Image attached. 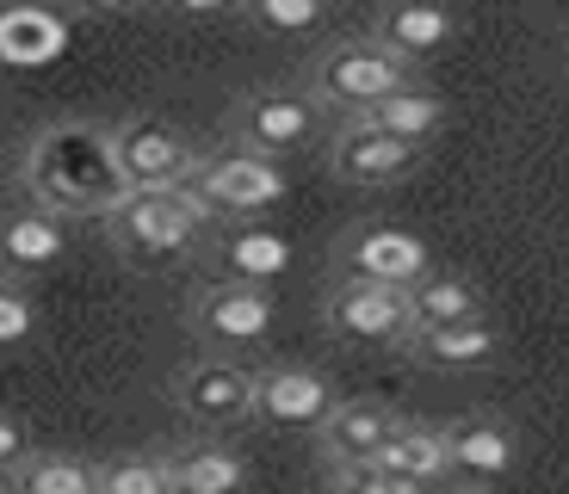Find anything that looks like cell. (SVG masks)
Wrapping results in <instances>:
<instances>
[{"label": "cell", "mask_w": 569, "mask_h": 494, "mask_svg": "<svg viewBox=\"0 0 569 494\" xmlns=\"http://www.w3.org/2000/svg\"><path fill=\"white\" fill-rule=\"evenodd\" d=\"M186 327L217 346V353H236V346H260L272 334V296L260 284H229V279H211L192 310H186Z\"/></svg>", "instance_id": "obj_9"}, {"label": "cell", "mask_w": 569, "mask_h": 494, "mask_svg": "<svg viewBox=\"0 0 569 494\" xmlns=\"http://www.w3.org/2000/svg\"><path fill=\"white\" fill-rule=\"evenodd\" d=\"M415 161H421V149H409V142L385 137V130H371V124H359V118L335 137V149H328V168H335V180H347V185H390V180H402Z\"/></svg>", "instance_id": "obj_14"}, {"label": "cell", "mask_w": 569, "mask_h": 494, "mask_svg": "<svg viewBox=\"0 0 569 494\" xmlns=\"http://www.w3.org/2000/svg\"><path fill=\"white\" fill-rule=\"evenodd\" d=\"M402 87H415V69L390 57L378 38L335 43V50H322V57H316V69H310V99H316V105L347 112V124H353V118H366L371 105L397 99Z\"/></svg>", "instance_id": "obj_3"}, {"label": "cell", "mask_w": 569, "mask_h": 494, "mask_svg": "<svg viewBox=\"0 0 569 494\" xmlns=\"http://www.w3.org/2000/svg\"><path fill=\"white\" fill-rule=\"evenodd\" d=\"M69 50V26L50 7H0V69H43Z\"/></svg>", "instance_id": "obj_18"}, {"label": "cell", "mask_w": 569, "mask_h": 494, "mask_svg": "<svg viewBox=\"0 0 569 494\" xmlns=\"http://www.w3.org/2000/svg\"><path fill=\"white\" fill-rule=\"evenodd\" d=\"M173 402L192 426L204 433H223V426H242L254 421V371L236 365V359H199L173 377Z\"/></svg>", "instance_id": "obj_7"}, {"label": "cell", "mask_w": 569, "mask_h": 494, "mask_svg": "<svg viewBox=\"0 0 569 494\" xmlns=\"http://www.w3.org/2000/svg\"><path fill=\"white\" fill-rule=\"evenodd\" d=\"M69 254V223L38 204H13L0 211V284H26L38 272L62 266Z\"/></svg>", "instance_id": "obj_12"}, {"label": "cell", "mask_w": 569, "mask_h": 494, "mask_svg": "<svg viewBox=\"0 0 569 494\" xmlns=\"http://www.w3.org/2000/svg\"><path fill=\"white\" fill-rule=\"evenodd\" d=\"M284 266H291V241L272 235V229H229L217 241V272L229 284H260L267 291V279H279Z\"/></svg>", "instance_id": "obj_21"}, {"label": "cell", "mask_w": 569, "mask_h": 494, "mask_svg": "<svg viewBox=\"0 0 569 494\" xmlns=\"http://www.w3.org/2000/svg\"><path fill=\"white\" fill-rule=\"evenodd\" d=\"M328 327L359 346H402L409 340V291H385V284L341 279L328 291Z\"/></svg>", "instance_id": "obj_11"}, {"label": "cell", "mask_w": 569, "mask_h": 494, "mask_svg": "<svg viewBox=\"0 0 569 494\" xmlns=\"http://www.w3.org/2000/svg\"><path fill=\"white\" fill-rule=\"evenodd\" d=\"M168 488L173 494H242L248 488V457L229 445H186L168 457Z\"/></svg>", "instance_id": "obj_20"}, {"label": "cell", "mask_w": 569, "mask_h": 494, "mask_svg": "<svg viewBox=\"0 0 569 494\" xmlns=\"http://www.w3.org/2000/svg\"><path fill=\"white\" fill-rule=\"evenodd\" d=\"M211 229L204 204L192 192H130L112 216H106V235L124 260L137 266H161V260H180L199 248V235Z\"/></svg>", "instance_id": "obj_2"}, {"label": "cell", "mask_w": 569, "mask_h": 494, "mask_svg": "<svg viewBox=\"0 0 569 494\" xmlns=\"http://www.w3.org/2000/svg\"><path fill=\"white\" fill-rule=\"evenodd\" d=\"M186 192L204 204L211 223L217 216H260L284 198V173H279V161H260V155H248V149H229V155H204Z\"/></svg>", "instance_id": "obj_6"}, {"label": "cell", "mask_w": 569, "mask_h": 494, "mask_svg": "<svg viewBox=\"0 0 569 494\" xmlns=\"http://www.w3.org/2000/svg\"><path fill=\"white\" fill-rule=\"evenodd\" d=\"M100 494H173L168 457H112V464H100Z\"/></svg>", "instance_id": "obj_26"}, {"label": "cell", "mask_w": 569, "mask_h": 494, "mask_svg": "<svg viewBox=\"0 0 569 494\" xmlns=\"http://www.w3.org/2000/svg\"><path fill=\"white\" fill-rule=\"evenodd\" d=\"M242 19L254 31H279V38H303V31H316L328 19L322 0H254V7H242Z\"/></svg>", "instance_id": "obj_25"}, {"label": "cell", "mask_w": 569, "mask_h": 494, "mask_svg": "<svg viewBox=\"0 0 569 494\" xmlns=\"http://www.w3.org/2000/svg\"><path fill=\"white\" fill-rule=\"evenodd\" d=\"M402 346H409V359L427 371H483L501 359V327L489 322V315H477V322H458V327L409 334Z\"/></svg>", "instance_id": "obj_17"}, {"label": "cell", "mask_w": 569, "mask_h": 494, "mask_svg": "<svg viewBox=\"0 0 569 494\" xmlns=\"http://www.w3.org/2000/svg\"><path fill=\"white\" fill-rule=\"evenodd\" d=\"M112 155L130 192H180V185H192V173L204 161L192 149V137L173 130L168 118H124L112 130Z\"/></svg>", "instance_id": "obj_4"}, {"label": "cell", "mask_w": 569, "mask_h": 494, "mask_svg": "<svg viewBox=\"0 0 569 494\" xmlns=\"http://www.w3.org/2000/svg\"><path fill=\"white\" fill-rule=\"evenodd\" d=\"M385 470H397V476L421 482L427 494L446 488V476H452V457H446V426H415L402 421L397 438L385 445V457H378Z\"/></svg>", "instance_id": "obj_22"}, {"label": "cell", "mask_w": 569, "mask_h": 494, "mask_svg": "<svg viewBox=\"0 0 569 494\" xmlns=\"http://www.w3.org/2000/svg\"><path fill=\"white\" fill-rule=\"evenodd\" d=\"M38 334V303H31L26 284H0V353L7 346H26Z\"/></svg>", "instance_id": "obj_27"}, {"label": "cell", "mask_w": 569, "mask_h": 494, "mask_svg": "<svg viewBox=\"0 0 569 494\" xmlns=\"http://www.w3.org/2000/svg\"><path fill=\"white\" fill-rule=\"evenodd\" d=\"M0 494H100V470L62 452H31L13 476L0 482Z\"/></svg>", "instance_id": "obj_24"}, {"label": "cell", "mask_w": 569, "mask_h": 494, "mask_svg": "<svg viewBox=\"0 0 569 494\" xmlns=\"http://www.w3.org/2000/svg\"><path fill=\"white\" fill-rule=\"evenodd\" d=\"M446 457H452V476L458 482H501L513 464H520V438H513L508 421L496 414H470V421H452L446 426Z\"/></svg>", "instance_id": "obj_13"}, {"label": "cell", "mask_w": 569, "mask_h": 494, "mask_svg": "<svg viewBox=\"0 0 569 494\" xmlns=\"http://www.w3.org/2000/svg\"><path fill=\"white\" fill-rule=\"evenodd\" d=\"M335 494H427V488L385 464H359V470H335Z\"/></svg>", "instance_id": "obj_28"}, {"label": "cell", "mask_w": 569, "mask_h": 494, "mask_svg": "<svg viewBox=\"0 0 569 494\" xmlns=\"http://www.w3.org/2000/svg\"><path fill=\"white\" fill-rule=\"evenodd\" d=\"M335 266L341 279L359 284H385V291H415V284L433 272V254L415 229L397 223H366V229H347L341 248H335Z\"/></svg>", "instance_id": "obj_5"}, {"label": "cell", "mask_w": 569, "mask_h": 494, "mask_svg": "<svg viewBox=\"0 0 569 494\" xmlns=\"http://www.w3.org/2000/svg\"><path fill=\"white\" fill-rule=\"evenodd\" d=\"M483 315V291L458 272H427L409 291V334H433V327H458Z\"/></svg>", "instance_id": "obj_19"}, {"label": "cell", "mask_w": 569, "mask_h": 494, "mask_svg": "<svg viewBox=\"0 0 569 494\" xmlns=\"http://www.w3.org/2000/svg\"><path fill=\"white\" fill-rule=\"evenodd\" d=\"M316 137V99L310 87H260L236 105V142L260 161H279Z\"/></svg>", "instance_id": "obj_8"}, {"label": "cell", "mask_w": 569, "mask_h": 494, "mask_svg": "<svg viewBox=\"0 0 569 494\" xmlns=\"http://www.w3.org/2000/svg\"><path fill=\"white\" fill-rule=\"evenodd\" d=\"M433 494H489V488H477V482H446V488H433Z\"/></svg>", "instance_id": "obj_30"}, {"label": "cell", "mask_w": 569, "mask_h": 494, "mask_svg": "<svg viewBox=\"0 0 569 494\" xmlns=\"http://www.w3.org/2000/svg\"><path fill=\"white\" fill-rule=\"evenodd\" d=\"M341 409V395L322 371L310 365H272L254 371V421L279 433H322L328 414Z\"/></svg>", "instance_id": "obj_10"}, {"label": "cell", "mask_w": 569, "mask_h": 494, "mask_svg": "<svg viewBox=\"0 0 569 494\" xmlns=\"http://www.w3.org/2000/svg\"><path fill=\"white\" fill-rule=\"evenodd\" d=\"M371 38L385 43L397 62H427L440 57L446 43L458 38V13H446V7H427V0H402V7H385L378 13V26H371Z\"/></svg>", "instance_id": "obj_16"}, {"label": "cell", "mask_w": 569, "mask_h": 494, "mask_svg": "<svg viewBox=\"0 0 569 494\" xmlns=\"http://www.w3.org/2000/svg\"><path fill=\"white\" fill-rule=\"evenodd\" d=\"M397 414L385 409V402H341V409L328 414L322 426V452L335 470H359V464H378L385 457V445L397 438Z\"/></svg>", "instance_id": "obj_15"}, {"label": "cell", "mask_w": 569, "mask_h": 494, "mask_svg": "<svg viewBox=\"0 0 569 494\" xmlns=\"http://www.w3.org/2000/svg\"><path fill=\"white\" fill-rule=\"evenodd\" d=\"M19 185H26V204L62 216V223L69 216H112L130 198L112 155V130L81 124V118L31 137L26 161H19Z\"/></svg>", "instance_id": "obj_1"}, {"label": "cell", "mask_w": 569, "mask_h": 494, "mask_svg": "<svg viewBox=\"0 0 569 494\" xmlns=\"http://www.w3.org/2000/svg\"><path fill=\"white\" fill-rule=\"evenodd\" d=\"M26 457H31V438H26V426H19L13 414L0 409V482L13 476V470L26 464Z\"/></svg>", "instance_id": "obj_29"}, {"label": "cell", "mask_w": 569, "mask_h": 494, "mask_svg": "<svg viewBox=\"0 0 569 494\" xmlns=\"http://www.w3.org/2000/svg\"><path fill=\"white\" fill-rule=\"evenodd\" d=\"M359 124L385 130V137L409 142V149H427V137L446 124V99L433 93V87H402L397 99H385V105H371Z\"/></svg>", "instance_id": "obj_23"}]
</instances>
